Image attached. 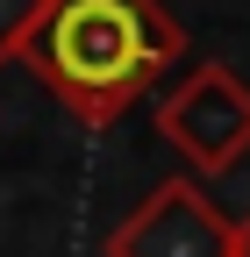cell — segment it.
<instances>
[{
  "label": "cell",
  "instance_id": "1",
  "mask_svg": "<svg viewBox=\"0 0 250 257\" xmlns=\"http://www.w3.org/2000/svg\"><path fill=\"white\" fill-rule=\"evenodd\" d=\"M186 57V29L165 15V0H43L29 43V64L86 128L121 121L172 64Z\"/></svg>",
  "mask_w": 250,
  "mask_h": 257
},
{
  "label": "cell",
  "instance_id": "2",
  "mask_svg": "<svg viewBox=\"0 0 250 257\" xmlns=\"http://www.w3.org/2000/svg\"><path fill=\"white\" fill-rule=\"evenodd\" d=\"M158 136L193 172H229L250 150V86L229 72L222 57L193 64V72L158 100Z\"/></svg>",
  "mask_w": 250,
  "mask_h": 257
},
{
  "label": "cell",
  "instance_id": "3",
  "mask_svg": "<svg viewBox=\"0 0 250 257\" xmlns=\"http://www.w3.org/2000/svg\"><path fill=\"white\" fill-rule=\"evenodd\" d=\"M229 229L236 221L193 179H165L107 229V257H229Z\"/></svg>",
  "mask_w": 250,
  "mask_h": 257
},
{
  "label": "cell",
  "instance_id": "4",
  "mask_svg": "<svg viewBox=\"0 0 250 257\" xmlns=\"http://www.w3.org/2000/svg\"><path fill=\"white\" fill-rule=\"evenodd\" d=\"M36 15H43V0H0V64H15V50L36 29Z\"/></svg>",
  "mask_w": 250,
  "mask_h": 257
},
{
  "label": "cell",
  "instance_id": "5",
  "mask_svg": "<svg viewBox=\"0 0 250 257\" xmlns=\"http://www.w3.org/2000/svg\"><path fill=\"white\" fill-rule=\"evenodd\" d=\"M229 257H250V214L236 221V229H229Z\"/></svg>",
  "mask_w": 250,
  "mask_h": 257
}]
</instances>
